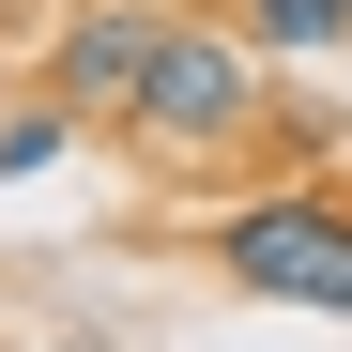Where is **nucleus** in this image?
Instances as JSON below:
<instances>
[{"instance_id": "6", "label": "nucleus", "mask_w": 352, "mask_h": 352, "mask_svg": "<svg viewBox=\"0 0 352 352\" xmlns=\"http://www.w3.org/2000/svg\"><path fill=\"white\" fill-rule=\"evenodd\" d=\"M16 31H31V0H0V46H16Z\"/></svg>"}, {"instance_id": "2", "label": "nucleus", "mask_w": 352, "mask_h": 352, "mask_svg": "<svg viewBox=\"0 0 352 352\" xmlns=\"http://www.w3.org/2000/svg\"><path fill=\"white\" fill-rule=\"evenodd\" d=\"M214 276L230 291H261V307H352V199L322 184H276L214 230Z\"/></svg>"}, {"instance_id": "4", "label": "nucleus", "mask_w": 352, "mask_h": 352, "mask_svg": "<svg viewBox=\"0 0 352 352\" xmlns=\"http://www.w3.org/2000/svg\"><path fill=\"white\" fill-rule=\"evenodd\" d=\"M230 31L291 62V46H352V0H230Z\"/></svg>"}, {"instance_id": "3", "label": "nucleus", "mask_w": 352, "mask_h": 352, "mask_svg": "<svg viewBox=\"0 0 352 352\" xmlns=\"http://www.w3.org/2000/svg\"><path fill=\"white\" fill-rule=\"evenodd\" d=\"M184 0H77L62 31H46V92L77 107V123H138V77H153V46Z\"/></svg>"}, {"instance_id": "5", "label": "nucleus", "mask_w": 352, "mask_h": 352, "mask_svg": "<svg viewBox=\"0 0 352 352\" xmlns=\"http://www.w3.org/2000/svg\"><path fill=\"white\" fill-rule=\"evenodd\" d=\"M62 138H77V107L46 92V107H16V123H0V168H46V153H62Z\"/></svg>"}, {"instance_id": "1", "label": "nucleus", "mask_w": 352, "mask_h": 352, "mask_svg": "<svg viewBox=\"0 0 352 352\" xmlns=\"http://www.w3.org/2000/svg\"><path fill=\"white\" fill-rule=\"evenodd\" d=\"M245 123H261V46H245V31L168 16L153 77H138V138H153V153H184V168H214V153H245Z\"/></svg>"}]
</instances>
